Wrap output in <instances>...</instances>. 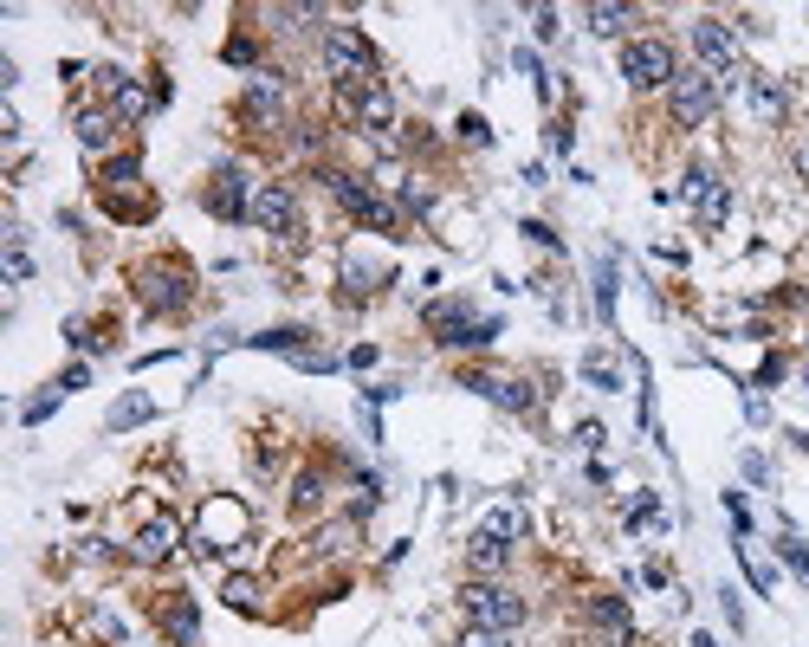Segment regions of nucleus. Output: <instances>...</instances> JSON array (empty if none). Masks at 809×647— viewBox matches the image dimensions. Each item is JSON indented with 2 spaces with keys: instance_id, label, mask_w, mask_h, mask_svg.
Wrapping results in <instances>:
<instances>
[{
  "instance_id": "f257e3e1",
  "label": "nucleus",
  "mask_w": 809,
  "mask_h": 647,
  "mask_svg": "<svg viewBox=\"0 0 809 647\" xmlns=\"http://www.w3.org/2000/svg\"><path fill=\"white\" fill-rule=\"evenodd\" d=\"M324 72L337 78V91L376 85V46L363 39V26H324Z\"/></svg>"
},
{
  "instance_id": "f03ea898",
  "label": "nucleus",
  "mask_w": 809,
  "mask_h": 647,
  "mask_svg": "<svg viewBox=\"0 0 809 647\" xmlns=\"http://www.w3.org/2000/svg\"><path fill=\"white\" fill-rule=\"evenodd\" d=\"M421 324H428L447 350H486V343L499 337V318H473L466 298H434V305L421 311Z\"/></svg>"
},
{
  "instance_id": "7ed1b4c3",
  "label": "nucleus",
  "mask_w": 809,
  "mask_h": 647,
  "mask_svg": "<svg viewBox=\"0 0 809 647\" xmlns=\"http://www.w3.org/2000/svg\"><path fill=\"white\" fill-rule=\"evenodd\" d=\"M460 609L473 615V628H492V635H512V628H525V596H512L505 583H466L460 589Z\"/></svg>"
},
{
  "instance_id": "20e7f679",
  "label": "nucleus",
  "mask_w": 809,
  "mask_h": 647,
  "mask_svg": "<svg viewBox=\"0 0 809 647\" xmlns=\"http://www.w3.org/2000/svg\"><path fill=\"white\" fill-rule=\"evenodd\" d=\"M622 78H628L635 91H661V85H674V78H680L674 46H667V39H628V46H622Z\"/></svg>"
},
{
  "instance_id": "39448f33",
  "label": "nucleus",
  "mask_w": 809,
  "mask_h": 647,
  "mask_svg": "<svg viewBox=\"0 0 809 647\" xmlns=\"http://www.w3.org/2000/svg\"><path fill=\"white\" fill-rule=\"evenodd\" d=\"M136 298H143V311H156V318H169V311H182L188 298H195V279H188V266H143L136 272Z\"/></svg>"
},
{
  "instance_id": "423d86ee",
  "label": "nucleus",
  "mask_w": 809,
  "mask_h": 647,
  "mask_svg": "<svg viewBox=\"0 0 809 647\" xmlns=\"http://www.w3.org/2000/svg\"><path fill=\"white\" fill-rule=\"evenodd\" d=\"M324 182H331V195L350 208V220H363V227H376V233H402V214H395L369 182H356V175H344V169H331Z\"/></svg>"
},
{
  "instance_id": "0eeeda50",
  "label": "nucleus",
  "mask_w": 809,
  "mask_h": 647,
  "mask_svg": "<svg viewBox=\"0 0 809 647\" xmlns=\"http://www.w3.org/2000/svg\"><path fill=\"white\" fill-rule=\"evenodd\" d=\"M719 78L712 72H680L674 85H667V110H674V123H687V130H699V123H712V110H719Z\"/></svg>"
},
{
  "instance_id": "6e6552de",
  "label": "nucleus",
  "mask_w": 809,
  "mask_h": 647,
  "mask_svg": "<svg viewBox=\"0 0 809 647\" xmlns=\"http://www.w3.org/2000/svg\"><path fill=\"white\" fill-rule=\"evenodd\" d=\"M246 220H253L259 233H279V240H292V233H298V195H292L285 182H259V188H253V214H246Z\"/></svg>"
},
{
  "instance_id": "1a4fd4ad",
  "label": "nucleus",
  "mask_w": 809,
  "mask_h": 647,
  "mask_svg": "<svg viewBox=\"0 0 809 647\" xmlns=\"http://www.w3.org/2000/svg\"><path fill=\"white\" fill-rule=\"evenodd\" d=\"M460 389H479L486 402H499L505 415H538V389H531V382H518V376H486V369H473Z\"/></svg>"
},
{
  "instance_id": "9d476101",
  "label": "nucleus",
  "mask_w": 809,
  "mask_h": 647,
  "mask_svg": "<svg viewBox=\"0 0 809 647\" xmlns=\"http://www.w3.org/2000/svg\"><path fill=\"white\" fill-rule=\"evenodd\" d=\"M337 98H344V110L356 117V130H369V136H382L395 123V98H389V85H356V91H337Z\"/></svg>"
},
{
  "instance_id": "9b49d317",
  "label": "nucleus",
  "mask_w": 809,
  "mask_h": 647,
  "mask_svg": "<svg viewBox=\"0 0 809 647\" xmlns=\"http://www.w3.org/2000/svg\"><path fill=\"white\" fill-rule=\"evenodd\" d=\"M201 201H208V214H221V220H246V214H253V195H246V175L233 169V162H227V169H214V175H208V195H201Z\"/></svg>"
},
{
  "instance_id": "f8f14e48",
  "label": "nucleus",
  "mask_w": 809,
  "mask_h": 647,
  "mask_svg": "<svg viewBox=\"0 0 809 647\" xmlns=\"http://www.w3.org/2000/svg\"><path fill=\"white\" fill-rule=\"evenodd\" d=\"M156 622H162V635H169L175 647H201V615H195V596H162L156 602Z\"/></svg>"
},
{
  "instance_id": "ddd939ff",
  "label": "nucleus",
  "mask_w": 809,
  "mask_h": 647,
  "mask_svg": "<svg viewBox=\"0 0 809 647\" xmlns=\"http://www.w3.org/2000/svg\"><path fill=\"white\" fill-rule=\"evenodd\" d=\"M175 544H182V525H175V518L169 512H162V518H149V525L143 531H136V544H130V557L136 563H162V557H169V550Z\"/></svg>"
},
{
  "instance_id": "4468645a",
  "label": "nucleus",
  "mask_w": 809,
  "mask_h": 647,
  "mask_svg": "<svg viewBox=\"0 0 809 647\" xmlns=\"http://www.w3.org/2000/svg\"><path fill=\"white\" fill-rule=\"evenodd\" d=\"M240 110L259 123V130H272V123L285 117V98H279V85H272L266 72H253V78H246V98H240Z\"/></svg>"
},
{
  "instance_id": "2eb2a0df",
  "label": "nucleus",
  "mask_w": 809,
  "mask_h": 647,
  "mask_svg": "<svg viewBox=\"0 0 809 647\" xmlns=\"http://www.w3.org/2000/svg\"><path fill=\"white\" fill-rule=\"evenodd\" d=\"M745 91H751V110H758V123H784V110H790V91L777 85V78H764V72H745Z\"/></svg>"
},
{
  "instance_id": "dca6fc26",
  "label": "nucleus",
  "mask_w": 809,
  "mask_h": 647,
  "mask_svg": "<svg viewBox=\"0 0 809 647\" xmlns=\"http://www.w3.org/2000/svg\"><path fill=\"white\" fill-rule=\"evenodd\" d=\"M78 143L85 156H104L117 143V110H78Z\"/></svg>"
},
{
  "instance_id": "f3484780",
  "label": "nucleus",
  "mask_w": 809,
  "mask_h": 647,
  "mask_svg": "<svg viewBox=\"0 0 809 647\" xmlns=\"http://www.w3.org/2000/svg\"><path fill=\"white\" fill-rule=\"evenodd\" d=\"M143 421H156V402H149L143 389H130L111 415H104V428H111V434H130V428H143Z\"/></svg>"
},
{
  "instance_id": "a211bd4d",
  "label": "nucleus",
  "mask_w": 809,
  "mask_h": 647,
  "mask_svg": "<svg viewBox=\"0 0 809 647\" xmlns=\"http://www.w3.org/2000/svg\"><path fill=\"white\" fill-rule=\"evenodd\" d=\"M466 563H473L479 576H499L505 563H512V550H505V538H492V531H473V544H466Z\"/></svg>"
},
{
  "instance_id": "6ab92c4d",
  "label": "nucleus",
  "mask_w": 809,
  "mask_h": 647,
  "mask_svg": "<svg viewBox=\"0 0 809 647\" xmlns=\"http://www.w3.org/2000/svg\"><path fill=\"white\" fill-rule=\"evenodd\" d=\"M583 26H589V33H602V39H622L628 26H635V7H615V0H602V7L583 13Z\"/></svg>"
},
{
  "instance_id": "aec40b11",
  "label": "nucleus",
  "mask_w": 809,
  "mask_h": 647,
  "mask_svg": "<svg viewBox=\"0 0 809 647\" xmlns=\"http://www.w3.org/2000/svg\"><path fill=\"white\" fill-rule=\"evenodd\" d=\"M589 622H596V628H609V635H622V628H628V602L622 596H589Z\"/></svg>"
},
{
  "instance_id": "412c9836",
  "label": "nucleus",
  "mask_w": 809,
  "mask_h": 647,
  "mask_svg": "<svg viewBox=\"0 0 809 647\" xmlns=\"http://www.w3.org/2000/svg\"><path fill=\"white\" fill-rule=\"evenodd\" d=\"M479 531H492V538L512 544V538H525V531H531V518L518 512V505H499V512H486V525H479Z\"/></svg>"
},
{
  "instance_id": "4be33fe9",
  "label": "nucleus",
  "mask_w": 809,
  "mask_h": 647,
  "mask_svg": "<svg viewBox=\"0 0 809 647\" xmlns=\"http://www.w3.org/2000/svg\"><path fill=\"white\" fill-rule=\"evenodd\" d=\"M0 240H7V279H13V285H26V279H33V253H26V233H20V227H7Z\"/></svg>"
},
{
  "instance_id": "5701e85b",
  "label": "nucleus",
  "mask_w": 809,
  "mask_h": 647,
  "mask_svg": "<svg viewBox=\"0 0 809 647\" xmlns=\"http://www.w3.org/2000/svg\"><path fill=\"white\" fill-rule=\"evenodd\" d=\"M136 182H143V162H136V156H117V162H104V195H123V188H136Z\"/></svg>"
},
{
  "instance_id": "b1692460",
  "label": "nucleus",
  "mask_w": 809,
  "mask_h": 647,
  "mask_svg": "<svg viewBox=\"0 0 809 647\" xmlns=\"http://www.w3.org/2000/svg\"><path fill=\"white\" fill-rule=\"evenodd\" d=\"M596 318H602V330H615V259L596 266Z\"/></svg>"
},
{
  "instance_id": "393cba45",
  "label": "nucleus",
  "mask_w": 809,
  "mask_h": 647,
  "mask_svg": "<svg viewBox=\"0 0 809 647\" xmlns=\"http://www.w3.org/2000/svg\"><path fill=\"white\" fill-rule=\"evenodd\" d=\"M725 214H732V188H725V182H712L706 195H699V227H719Z\"/></svg>"
},
{
  "instance_id": "a878e982",
  "label": "nucleus",
  "mask_w": 809,
  "mask_h": 647,
  "mask_svg": "<svg viewBox=\"0 0 809 647\" xmlns=\"http://www.w3.org/2000/svg\"><path fill=\"white\" fill-rule=\"evenodd\" d=\"M221 596H227V609H240V615H253V609H259V583H253V576H227Z\"/></svg>"
},
{
  "instance_id": "bb28decb",
  "label": "nucleus",
  "mask_w": 809,
  "mask_h": 647,
  "mask_svg": "<svg viewBox=\"0 0 809 647\" xmlns=\"http://www.w3.org/2000/svg\"><path fill=\"white\" fill-rule=\"evenodd\" d=\"M738 563H745V576H751V589H758V596H771V589H777L771 563H758V557H751V544H738Z\"/></svg>"
},
{
  "instance_id": "cd10ccee",
  "label": "nucleus",
  "mask_w": 809,
  "mask_h": 647,
  "mask_svg": "<svg viewBox=\"0 0 809 647\" xmlns=\"http://www.w3.org/2000/svg\"><path fill=\"white\" fill-rule=\"evenodd\" d=\"M117 123H130V117H143V110H149V98H143V85H130V78H123V91H117Z\"/></svg>"
},
{
  "instance_id": "c85d7f7f",
  "label": "nucleus",
  "mask_w": 809,
  "mask_h": 647,
  "mask_svg": "<svg viewBox=\"0 0 809 647\" xmlns=\"http://www.w3.org/2000/svg\"><path fill=\"white\" fill-rule=\"evenodd\" d=\"M583 376H589V382H596V389H602V395H615V389H622V376H615V369H609V363H602V356H583Z\"/></svg>"
},
{
  "instance_id": "c756f323",
  "label": "nucleus",
  "mask_w": 809,
  "mask_h": 647,
  "mask_svg": "<svg viewBox=\"0 0 809 647\" xmlns=\"http://www.w3.org/2000/svg\"><path fill=\"white\" fill-rule=\"evenodd\" d=\"M318 499H324V479H318V473H298V486H292V505H298V512H311Z\"/></svg>"
},
{
  "instance_id": "7c9ffc66",
  "label": "nucleus",
  "mask_w": 809,
  "mask_h": 647,
  "mask_svg": "<svg viewBox=\"0 0 809 647\" xmlns=\"http://www.w3.org/2000/svg\"><path fill=\"white\" fill-rule=\"evenodd\" d=\"M460 136H466L473 149H492V123L479 117V110H466V117H460Z\"/></svg>"
},
{
  "instance_id": "2f4dec72",
  "label": "nucleus",
  "mask_w": 809,
  "mask_h": 647,
  "mask_svg": "<svg viewBox=\"0 0 809 647\" xmlns=\"http://www.w3.org/2000/svg\"><path fill=\"white\" fill-rule=\"evenodd\" d=\"M402 208L415 214V220H428V214H434V195H428L421 182H402Z\"/></svg>"
},
{
  "instance_id": "473e14b6",
  "label": "nucleus",
  "mask_w": 809,
  "mask_h": 647,
  "mask_svg": "<svg viewBox=\"0 0 809 647\" xmlns=\"http://www.w3.org/2000/svg\"><path fill=\"white\" fill-rule=\"evenodd\" d=\"M777 557H784L790 570H797L803 583H809V544H803V538H784V544H777Z\"/></svg>"
},
{
  "instance_id": "72a5a7b5",
  "label": "nucleus",
  "mask_w": 809,
  "mask_h": 647,
  "mask_svg": "<svg viewBox=\"0 0 809 647\" xmlns=\"http://www.w3.org/2000/svg\"><path fill=\"white\" fill-rule=\"evenodd\" d=\"M712 182H719V175H712V169H687V182H680V195H687L693 208H699V195H706Z\"/></svg>"
},
{
  "instance_id": "f704fd0d",
  "label": "nucleus",
  "mask_w": 809,
  "mask_h": 647,
  "mask_svg": "<svg viewBox=\"0 0 809 647\" xmlns=\"http://www.w3.org/2000/svg\"><path fill=\"white\" fill-rule=\"evenodd\" d=\"M577 447H583V453L602 447V421H577Z\"/></svg>"
},
{
  "instance_id": "c9c22d12",
  "label": "nucleus",
  "mask_w": 809,
  "mask_h": 647,
  "mask_svg": "<svg viewBox=\"0 0 809 647\" xmlns=\"http://www.w3.org/2000/svg\"><path fill=\"white\" fill-rule=\"evenodd\" d=\"M59 395H65V389H52V395H39V402H26V421H46L52 408H59Z\"/></svg>"
},
{
  "instance_id": "e433bc0d",
  "label": "nucleus",
  "mask_w": 809,
  "mask_h": 647,
  "mask_svg": "<svg viewBox=\"0 0 809 647\" xmlns=\"http://www.w3.org/2000/svg\"><path fill=\"white\" fill-rule=\"evenodd\" d=\"M531 26H538V39H557V33H564V26H557V13H551V7H538V13H531Z\"/></svg>"
},
{
  "instance_id": "4c0bfd02",
  "label": "nucleus",
  "mask_w": 809,
  "mask_h": 647,
  "mask_svg": "<svg viewBox=\"0 0 809 647\" xmlns=\"http://www.w3.org/2000/svg\"><path fill=\"white\" fill-rule=\"evenodd\" d=\"M454 647H505V635H492V628H473V635H460Z\"/></svg>"
},
{
  "instance_id": "58836bf2",
  "label": "nucleus",
  "mask_w": 809,
  "mask_h": 647,
  "mask_svg": "<svg viewBox=\"0 0 809 647\" xmlns=\"http://www.w3.org/2000/svg\"><path fill=\"white\" fill-rule=\"evenodd\" d=\"M85 382H91V369H85V363H72V369H65V376H59V389L72 395V389H85Z\"/></svg>"
},
{
  "instance_id": "ea45409f",
  "label": "nucleus",
  "mask_w": 809,
  "mask_h": 647,
  "mask_svg": "<svg viewBox=\"0 0 809 647\" xmlns=\"http://www.w3.org/2000/svg\"><path fill=\"white\" fill-rule=\"evenodd\" d=\"M719 602H725V622H732V628H745V609H738V589H719Z\"/></svg>"
},
{
  "instance_id": "a19ab883",
  "label": "nucleus",
  "mask_w": 809,
  "mask_h": 647,
  "mask_svg": "<svg viewBox=\"0 0 809 647\" xmlns=\"http://www.w3.org/2000/svg\"><path fill=\"white\" fill-rule=\"evenodd\" d=\"M518 233H525V240H538V246H557V233L544 227V220H525V227H518Z\"/></svg>"
},
{
  "instance_id": "79ce46f5",
  "label": "nucleus",
  "mask_w": 809,
  "mask_h": 647,
  "mask_svg": "<svg viewBox=\"0 0 809 647\" xmlns=\"http://www.w3.org/2000/svg\"><path fill=\"white\" fill-rule=\"evenodd\" d=\"M797 175H803V182H809V136H803V143H797Z\"/></svg>"
},
{
  "instance_id": "37998d69",
  "label": "nucleus",
  "mask_w": 809,
  "mask_h": 647,
  "mask_svg": "<svg viewBox=\"0 0 809 647\" xmlns=\"http://www.w3.org/2000/svg\"><path fill=\"white\" fill-rule=\"evenodd\" d=\"M615 647H641V641H615Z\"/></svg>"
},
{
  "instance_id": "c03bdc74",
  "label": "nucleus",
  "mask_w": 809,
  "mask_h": 647,
  "mask_svg": "<svg viewBox=\"0 0 809 647\" xmlns=\"http://www.w3.org/2000/svg\"><path fill=\"white\" fill-rule=\"evenodd\" d=\"M803 382H809V369H803Z\"/></svg>"
}]
</instances>
